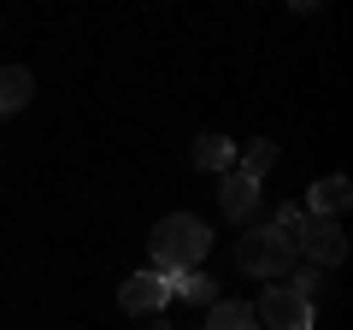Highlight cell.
<instances>
[{"label":"cell","mask_w":353,"mask_h":330,"mask_svg":"<svg viewBox=\"0 0 353 330\" xmlns=\"http://www.w3.org/2000/svg\"><path fill=\"white\" fill-rule=\"evenodd\" d=\"M271 165H277V142H248V153H241V165H236V171L259 183L265 171H271Z\"/></svg>","instance_id":"obj_13"},{"label":"cell","mask_w":353,"mask_h":330,"mask_svg":"<svg viewBox=\"0 0 353 330\" xmlns=\"http://www.w3.org/2000/svg\"><path fill=\"white\" fill-rule=\"evenodd\" d=\"M347 201H353V183L347 177H318L312 189H306V218H336Z\"/></svg>","instance_id":"obj_6"},{"label":"cell","mask_w":353,"mask_h":330,"mask_svg":"<svg viewBox=\"0 0 353 330\" xmlns=\"http://www.w3.org/2000/svg\"><path fill=\"white\" fill-rule=\"evenodd\" d=\"M265 230H271L283 248H301V236H306V206H277Z\"/></svg>","instance_id":"obj_11"},{"label":"cell","mask_w":353,"mask_h":330,"mask_svg":"<svg viewBox=\"0 0 353 330\" xmlns=\"http://www.w3.org/2000/svg\"><path fill=\"white\" fill-rule=\"evenodd\" d=\"M171 295H183V301H194V307H212V301H218V278H206L201 266H194V271H176V278H171Z\"/></svg>","instance_id":"obj_10"},{"label":"cell","mask_w":353,"mask_h":330,"mask_svg":"<svg viewBox=\"0 0 353 330\" xmlns=\"http://www.w3.org/2000/svg\"><path fill=\"white\" fill-rule=\"evenodd\" d=\"M294 254L312 260V271L341 266V260H347V230H341L336 218H306V236H301V248H294Z\"/></svg>","instance_id":"obj_4"},{"label":"cell","mask_w":353,"mask_h":330,"mask_svg":"<svg viewBox=\"0 0 353 330\" xmlns=\"http://www.w3.org/2000/svg\"><path fill=\"white\" fill-rule=\"evenodd\" d=\"M194 165H201V171H212V177L236 171V142H224V136H201V142H194Z\"/></svg>","instance_id":"obj_9"},{"label":"cell","mask_w":353,"mask_h":330,"mask_svg":"<svg viewBox=\"0 0 353 330\" xmlns=\"http://www.w3.org/2000/svg\"><path fill=\"white\" fill-rule=\"evenodd\" d=\"M141 330H165V324H159V318H148V324H141Z\"/></svg>","instance_id":"obj_14"},{"label":"cell","mask_w":353,"mask_h":330,"mask_svg":"<svg viewBox=\"0 0 353 330\" xmlns=\"http://www.w3.org/2000/svg\"><path fill=\"white\" fill-rule=\"evenodd\" d=\"M30 95H36V77L24 65H0V113H24Z\"/></svg>","instance_id":"obj_8"},{"label":"cell","mask_w":353,"mask_h":330,"mask_svg":"<svg viewBox=\"0 0 353 330\" xmlns=\"http://www.w3.org/2000/svg\"><path fill=\"white\" fill-rule=\"evenodd\" d=\"M165 301H171V278L165 271H130L124 289H118V307L124 313H141V318H159Z\"/></svg>","instance_id":"obj_5"},{"label":"cell","mask_w":353,"mask_h":330,"mask_svg":"<svg viewBox=\"0 0 353 330\" xmlns=\"http://www.w3.org/2000/svg\"><path fill=\"white\" fill-rule=\"evenodd\" d=\"M218 201H224V218H253V206H259V183L241 177V171H224Z\"/></svg>","instance_id":"obj_7"},{"label":"cell","mask_w":353,"mask_h":330,"mask_svg":"<svg viewBox=\"0 0 353 330\" xmlns=\"http://www.w3.org/2000/svg\"><path fill=\"white\" fill-rule=\"evenodd\" d=\"M253 324H265V330H312V307L301 295H289L283 283H271L259 295V307H253Z\"/></svg>","instance_id":"obj_3"},{"label":"cell","mask_w":353,"mask_h":330,"mask_svg":"<svg viewBox=\"0 0 353 330\" xmlns=\"http://www.w3.org/2000/svg\"><path fill=\"white\" fill-rule=\"evenodd\" d=\"M236 266L248 271V278H265V283H277L283 271L294 266V248H283L271 230H253V236L236 242Z\"/></svg>","instance_id":"obj_2"},{"label":"cell","mask_w":353,"mask_h":330,"mask_svg":"<svg viewBox=\"0 0 353 330\" xmlns=\"http://www.w3.org/2000/svg\"><path fill=\"white\" fill-rule=\"evenodd\" d=\"M206 330H259V324H253V307H241V301H212Z\"/></svg>","instance_id":"obj_12"},{"label":"cell","mask_w":353,"mask_h":330,"mask_svg":"<svg viewBox=\"0 0 353 330\" xmlns=\"http://www.w3.org/2000/svg\"><path fill=\"white\" fill-rule=\"evenodd\" d=\"M148 248H153V266H159L165 278H176V271H194L206 254H212V230H206V218H194V213H171V218L153 224Z\"/></svg>","instance_id":"obj_1"}]
</instances>
